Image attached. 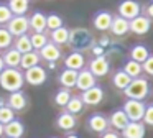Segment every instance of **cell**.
Listing matches in <instances>:
<instances>
[{
    "instance_id": "1",
    "label": "cell",
    "mask_w": 153,
    "mask_h": 138,
    "mask_svg": "<svg viewBox=\"0 0 153 138\" xmlns=\"http://www.w3.org/2000/svg\"><path fill=\"white\" fill-rule=\"evenodd\" d=\"M25 84L23 79V72L20 69H12V68H5L0 72V87L5 89L7 92H17L22 91Z\"/></svg>"
},
{
    "instance_id": "2",
    "label": "cell",
    "mask_w": 153,
    "mask_h": 138,
    "mask_svg": "<svg viewBox=\"0 0 153 138\" xmlns=\"http://www.w3.org/2000/svg\"><path fill=\"white\" fill-rule=\"evenodd\" d=\"M150 92V84L145 77H137L132 79L130 84L123 89V94L127 99H132V100H143V99L148 95Z\"/></svg>"
},
{
    "instance_id": "3",
    "label": "cell",
    "mask_w": 153,
    "mask_h": 138,
    "mask_svg": "<svg viewBox=\"0 0 153 138\" xmlns=\"http://www.w3.org/2000/svg\"><path fill=\"white\" fill-rule=\"evenodd\" d=\"M145 102L143 100H132V99H127L125 104H123L122 110L125 112L127 118L130 122H142L143 114H145Z\"/></svg>"
},
{
    "instance_id": "4",
    "label": "cell",
    "mask_w": 153,
    "mask_h": 138,
    "mask_svg": "<svg viewBox=\"0 0 153 138\" xmlns=\"http://www.w3.org/2000/svg\"><path fill=\"white\" fill-rule=\"evenodd\" d=\"M5 28L8 30L13 38L22 35H27V31L30 30V20H28L27 15H22V16H12V20L5 25Z\"/></svg>"
},
{
    "instance_id": "5",
    "label": "cell",
    "mask_w": 153,
    "mask_h": 138,
    "mask_svg": "<svg viewBox=\"0 0 153 138\" xmlns=\"http://www.w3.org/2000/svg\"><path fill=\"white\" fill-rule=\"evenodd\" d=\"M117 12H119V16H122L127 22H130V20H133L135 16L142 15V5H140L137 0H122V2L119 3Z\"/></svg>"
},
{
    "instance_id": "6",
    "label": "cell",
    "mask_w": 153,
    "mask_h": 138,
    "mask_svg": "<svg viewBox=\"0 0 153 138\" xmlns=\"http://www.w3.org/2000/svg\"><path fill=\"white\" fill-rule=\"evenodd\" d=\"M46 77H48V74L45 71V68H41V66H35V68H31V69L23 72L25 82H28L30 85H35V87L43 85L46 82Z\"/></svg>"
},
{
    "instance_id": "7",
    "label": "cell",
    "mask_w": 153,
    "mask_h": 138,
    "mask_svg": "<svg viewBox=\"0 0 153 138\" xmlns=\"http://www.w3.org/2000/svg\"><path fill=\"white\" fill-rule=\"evenodd\" d=\"M150 28H152V20L143 13L128 22V31L135 33V35H145L150 31Z\"/></svg>"
},
{
    "instance_id": "8",
    "label": "cell",
    "mask_w": 153,
    "mask_h": 138,
    "mask_svg": "<svg viewBox=\"0 0 153 138\" xmlns=\"http://www.w3.org/2000/svg\"><path fill=\"white\" fill-rule=\"evenodd\" d=\"M87 69L92 72L94 77H104V76L109 74L110 64H109L105 56H96V58L89 62V68Z\"/></svg>"
},
{
    "instance_id": "9",
    "label": "cell",
    "mask_w": 153,
    "mask_h": 138,
    "mask_svg": "<svg viewBox=\"0 0 153 138\" xmlns=\"http://www.w3.org/2000/svg\"><path fill=\"white\" fill-rule=\"evenodd\" d=\"M79 97L82 100V104H86V105H97L104 99V89L100 85H94V87L84 91Z\"/></svg>"
},
{
    "instance_id": "10",
    "label": "cell",
    "mask_w": 153,
    "mask_h": 138,
    "mask_svg": "<svg viewBox=\"0 0 153 138\" xmlns=\"http://www.w3.org/2000/svg\"><path fill=\"white\" fill-rule=\"evenodd\" d=\"M7 107H10L13 112H20L23 108H27L28 105V99H27V94L23 91H17V92H12L7 99Z\"/></svg>"
},
{
    "instance_id": "11",
    "label": "cell",
    "mask_w": 153,
    "mask_h": 138,
    "mask_svg": "<svg viewBox=\"0 0 153 138\" xmlns=\"http://www.w3.org/2000/svg\"><path fill=\"white\" fill-rule=\"evenodd\" d=\"M87 125L94 133H105L109 130V118L104 114H92L87 120Z\"/></svg>"
},
{
    "instance_id": "12",
    "label": "cell",
    "mask_w": 153,
    "mask_h": 138,
    "mask_svg": "<svg viewBox=\"0 0 153 138\" xmlns=\"http://www.w3.org/2000/svg\"><path fill=\"white\" fill-rule=\"evenodd\" d=\"M84 64H86V59H84V54L79 51L69 53L64 59V69H71V71H76V72L84 69Z\"/></svg>"
},
{
    "instance_id": "13",
    "label": "cell",
    "mask_w": 153,
    "mask_h": 138,
    "mask_svg": "<svg viewBox=\"0 0 153 138\" xmlns=\"http://www.w3.org/2000/svg\"><path fill=\"white\" fill-rule=\"evenodd\" d=\"M96 84V77L92 76V72L89 71L87 68L81 69L79 72H77V81H76V87L79 89V91H87V89L94 87Z\"/></svg>"
},
{
    "instance_id": "14",
    "label": "cell",
    "mask_w": 153,
    "mask_h": 138,
    "mask_svg": "<svg viewBox=\"0 0 153 138\" xmlns=\"http://www.w3.org/2000/svg\"><path fill=\"white\" fill-rule=\"evenodd\" d=\"M112 13L107 12V10H100V12H97L96 15H94V26H96V30H99V31H107V30H110V25H112Z\"/></svg>"
},
{
    "instance_id": "15",
    "label": "cell",
    "mask_w": 153,
    "mask_h": 138,
    "mask_svg": "<svg viewBox=\"0 0 153 138\" xmlns=\"http://www.w3.org/2000/svg\"><path fill=\"white\" fill-rule=\"evenodd\" d=\"M122 138H143L145 137V125L142 122H128L125 128L122 130Z\"/></svg>"
},
{
    "instance_id": "16",
    "label": "cell",
    "mask_w": 153,
    "mask_h": 138,
    "mask_svg": "<svg viewBox=\"0 0 153 138\" xmlns=\"http://www.w3.org/2000/svg\"><path fill=\"white\" fill-rule=\"evenodd\" d=\"M38 53H40V58L45 59L46 62H54V61H58V59L61 58L59 46H56L54 43H51V41L48 43V45H45Z\"/></svg>"
},
{
    "instance_id": "17",
    "label": "cell",
    "mask_w": 153,
    "mask_h": 138,
    "mask_svg": "<svg viewBox=\"0 0 153 138\" xmlns=\"http://www.w3.org/2000/svg\"><path fill=\"white\" fill-rule=\"evenodd\" d=\"M128 118H127V115H125V112L122 110V108H117V110H114L112 114H110V117H109V125L110 127H114L115 130H120L122 131L123 128L128 125Z\"/></svg>"
},
{
    "instance_id": "18",
    "label": "cell",
    "mask_w": 153,
    "mask_h": 138,
    "mask_svg": "<svg viewBox=\"0 0 153 138\" xmlns=\"http://www.w3.org/2000/svg\"><path fill=\"white\" fill-rule=\"evenodd\" d=\"M30 28L33 33H45L46 30V15L43 12H33L30 18Z\"/></svg>"
},
{
    "instance_id": "19",
    "label": "cell",
    "mask_w": 153,
    "mask_h": 138,
    "mask_svg": "<svg viewBox=\"0 0 153 138\" xmlns=\"http://www.w3.org/2000/svg\"><path fill=\"white\" fill-rule=\"evenodd\" d=\"M23 133H25V125L18 118L12 120L10 123H7L4 127V135H7V138H22Z\"/></svg>"
},
{
    "instance_id": "20",
    "label": "cell",
    "mask_w": 153,
    "mask_h": 138,
    "mask_svg": "<svg viewBox=\"0 0 153 138\" xmlns=\"http://www.w3.org/2000/svg\"><path fill=\"white\" fill-rule=\"evenodd\" d=\"M2 59H4L5 68L18 69V68H20V59H22V54H20V53H18L15 48H8V49H5V53L2 54Z\"/></svg>"
},
{
    "instance_id": "21",
    "label": "cell",
    "mask_w": 153,
    "mask_h": 138,
    "mask_svg": "<svg viewBox=\"0 0 153 138\" xmlns=\"http://www.w3.org/2000/svg\"><path fill=\"white\" fill-rule=\"evenodd\" d=\"M40 53L38 51H30V53H25L22 54V59H20V68L28 71V69L35 68V66H40Z\"/></svg>"
},
{
    "instance_id": "22",
    "label": "cell",
    "mask_w": 153,
    "mask_h": 138,
    "mask_svg": "<svg viewBox=\"0 0 153 138\" xmlns=\"http://www.w3.org/2000/svg\"><path fill=\"white\" fill-rule=\"evenodd\" d=\"M59 84L63 85V89H73L76 87V81H77V72L76 71H71V69H63L59 72Z\"/></svg>"
},
{
    "instance_id": "23",
    "label": "cell",
    "mask_w": 153,
    "mask_h": 138,
    "mask_svg": "<svg viewBox=\"0 0 153 138\" xmlns=\"http://www.w3.org/2000/svg\"><path fill=\"white\" fill-rule=\"evenodd\" d=\"M56 125H58V128H61V130L69 131V130H73V128L76 127V117L64 110V112H61V114L58 115Z\"/></svg>"
},
{
    "instance_id": "24",
    "label": "cell",
    "mask_w": 153,
    "mask_h": 138,
    "mask_svg": "<svg viewBox=\"0 0 153 138\" xmlns=\"http://www.w3.org/2000/svg\"><path fill=\"white\" fill-rule=\"evenodd\" d=\"M110 31H112V35L115 36H123L128 33V22H127L125 18H122V16H114L112 18V25H110Z\"/></svg>"
},
{
    "instance_id": "25",
    "label": "cell",
    "mask_w": 153,
    "mask_h": 138,
    "mask_svg": "<svg viewBox=\"0 0 153 138\" xmlns=\"http://www.w3.org/2000/svg\"><path fill=\"white\" fill-rule=\"evenodd\" d=\"M150 56V49L146 48L145 45H133L130 48V59L135 62H140L142 64L146 58Z\"/></svg>"
},
{
    "instance_id": "26",
    "label": "cell",
    "mask_w": 153,
    "mask_h": 138,
    "mask_svg": "<svg viewBox=\"0 0 153 138\" xmlns=\"http://www.w3.org/2000/svg\"><path fill=\"white\" fill-rule=\"evenodd\" d=\"M8 8H10L13 16H22L28 12L30 7V0H8Z\"/></svg>"
},
{
    "instance_id": "27",
    "label": "cell",
    "mask_w": 153,
    "mask_h": 138,
    "mask_svg": "<svg viewBox=\"0 0 153 138\" xmlns=\"http://www.w3.org/2000/svg\"><path fill=\"white\" fill-rule=\"evenodd\" d=\"M48 38H50L51 43H54L56 46L66 45V43H69V30L64 28V26H61V28L51 31V35L48 36Z\"/></svg>"
},
{
    "instance_id": "28",
    "label": "cell",
    "mask_w": 153,
    "mask_h": 138,
    "mask_svg": "<svg viewBox=\"0 0 153 138\" xmlns=\"http://www.w3.org/2000/svg\"><path fill=\"white\" fill-rule=\"evenodd\" d=\"M13 48L17 49L20 54H25V53H30L33 51V48H31V43H30V36L28 35H22V36H17L15 38V45Z\"/></svg>"
},
{
    "instance_id": "29",
    "label": "cell",
    "mask_w": 153,
    "mask_h": 138,
    "mask_svg": "<svg viewBox=\"0 0 153 138\" xmlns=\"http://www.w3.org/2000/svg\"><path fill=\"white\" fill-rule=\"evenodd\" d=\"M123 72H125L127 76H130L132 79H137V77H140L142 76V64L140 62H135V61H132V59H128V61L123 64V69H122Z\"/></svg>"
},
{
    "instance_id": "30",
    "label": "cell",
    "mask_w": 153,
    "mask_h": 138,
    "mask_svg": "<svg viewBox=\"0 0 153 138\" xmlns=\"http://www.w3.org/2000/svg\"><path fill=\"white\" fill-rule=\"evenodd\" d=\"M30 43H31L33 51H40L45 45H48V43H50V38L46 36V33H31Z\"/></svg>"
},
{
    "instance_id": "31",
    "label": "cell",
    "mask_w": 153,
    "mask_h": 138,
    "mask_svg": "<svg viewBox=\"0 0 153 138\" xmlns=\"http://www.w3.org/2000/svg\"><path fill=\"white\" fill-rule=\"evenodd\" d=\"M130 81H132V77H130V76H127L122 69H119V71L114 74V77H112L114 85H115L117 89H120V91H123V89L130 84Z\"/></svg>"
},
{
    "instance_id": "32",
    "label": "cell",
    "mask_w": 153,
    "mask_h": 138,
    "mask_svg": "<svg viewBox=\"0 0 153 138\" xmlns=\"http://www.w3.org/2000/svg\"><path fill=\"white\" fill-rule=\"evenodd\" d=\"M82 107H84V104H82V100H81V97L79 95H74V97H71L69 102H68L66 112H69L71 115H76L82 110Z\"/></svg>"
},
{
    "instance_id": "33",
    "label": "cell",
    "mask_w": 153,
    "mask_h": 138,
    "mask_svg": "<svg viewBox=\"0 0 153 138\" xmlns=\"http://www.w3.org/2000/svg\"><path fill=\"white\" fill-rule=\"evenodd\" d=\"M13 43V36L8 33L5 26H0V49H8Z\"/></svg>"
},
{
    "instance_id": "34",
    "label": "cell",
    "mask_w": 153,
    "mask_h": 138,
    "mask_svg": "<svg viewBox=\"0 0 153 138\" xmlns=\"http://www.w3.org/2000/svg\"><path fill=\"white\" fill-rule=\"evenodd\" d=\"M63 26V18H61L58 13H50V15H46V28L51 30V31H54V30L61 28Z\"/></svg>"
},
{
    "instance_id": "35",
    "label": "cell",
    "mask_w": 153,
    "mask_h": 138,
    "mask_svg": "<svg viewBox=\"0 0 153 138\" xmlns=\"http://www.w3.org/2000/svg\"><path fill=\"white\" fill-rule=\"evenodd\" d=\"M12 120H15V112L12 110L10 107H7V105H2V107H0V123L5 127V125L10 123Z\"/></svg>"
},
{
    "instance_id": "36",
    "label": "cell",
    "mask_w": 153,
    "mask_h": 138,
    "mask_svg": "<svg viewBox=\"0 0 153 138\" xmlns=\"http://www.w3.org/2000/svg\"><path fill=\"white\" fill-rule=\"evenodd\" d=\"M71 97H73V95H71V92L68 91V89H61V91H58L56 95H54V102H56L59 107H66Z\"/></svg>"
},
{
    "instance_id": "37",
    "label": "cell",
    "mask_w": 153,
    "mask_h": 138,
    "mask_svg": "<svg viewBox=\"0 0 153 138\" xmlns=\"http://www.w3.org/2000/svg\"><path fill=\"white\" fill-rule=\"evenodd\" d=\"M12 16H13V15H12L8 5H5V3H0V26H2V25H7V23L12 20Z\"/></svg>"
},
{
    "instance_id": "38",
    "label": "cell",
    "mask_w": 153,
    "mask_h": 138,
    "mask_svg": "<svg viewBox=\"0 0 153 138\" xmlns=\"http://www.w3.org/2000/svg\"><path fill=\"white\" fill-rule=\"evenodd\" d=\"M142 123L153 127V104H150V105H146V107H145V114H143Z\"/></svg>"
},
{
    "instance_id": "39",
    "label": "cell",
    "mask_w": 153,
    "mask_h": 138,
    "mask_svg": "<svg viewBox=\"0 0 153 138\" xmlns=\"http://www.w3.org/2000/svg\"><path fill=\"white\" fill-rule=\"evenodd\" d=\"M142 71L148 76H153V54H150L148 58L142 62Z\"/></svg>"
},
{
    "instance_id": "40",
    "label": "cell",
    "mask_w": 153,
    "mask_h": 138,
    "mask_svg": "<svg viewBox=\"0 0 153 138\" xmlns=\"http://www.w3.org/2000/svg\"><path fill=\"white\" fill-rule=\"evenodd\" d=\"M100 138H122V137H120L117 131H114V130H107L105 133H102V137H100Z\"/></svg>"
},
{
    "instance_id": "41",
    "label": "cell",
    "mask_w": 153,
    "mask_h": 138,
    "mask_svg": "<svg viewBox=\"0 0 153 138\" xmlns=\"http://www.w3.org/2000/svg\"><path fill=\"white\" fill-rule=\"evenodd\" d=\"M145 13H146V16H148L150 20L153 18V0H152V2H150L146 7H145Z\"/></svg>"
},
{
    "instance_id": "42",
    "label": "cell",
    "mask_w": 153,
    "mask_h": 138,
    "mask_svg": "<svg viewBox=\"0 0 153 138\" xmlns=\"http://www.w3.org/2000/svg\"><path fill=\"white\" fill-rule=\"evenodd\" d=\"M5 69V64H4V59H2V54H0V72Z\"/></svg>"
},
{
    "instance_id": "43",
    "label": "cell",
    "mask_w": 153,
    "mask_h": 138,
    "mask_svg": "<svg viewBox=\"0 0 153 138\" xmlns=\"http://www.w3.org/2000/svg\"><path fill=\"white\" fill-rule=\"evenodd\" d=\"M66 138H79V137L76 133H69V135H66Z\"/></svg>"
},
{
    "instance_id": "44",
    "label": "cell",
    "mask_w": 153,
    "mask_h": 138,
    "mask_svg": "<svg viewBox=\"0 0 153 138\" xmlns=\"http://www.w3.org/2000/svg\"><path fill=\"white\" fill-rule=\"evenodd\" d=\"M0 137H4V125L0 123Z\"/></svg>"
}]
</instances>
